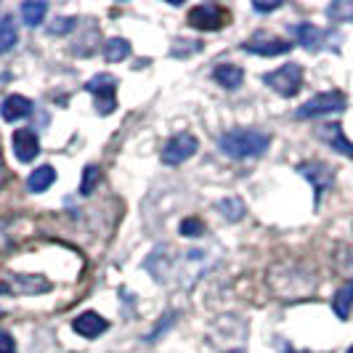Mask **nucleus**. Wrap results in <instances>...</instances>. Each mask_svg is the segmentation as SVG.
I'll list each match as a JSON object with an SVG mask.
<instances>
[{"label":"nucleus","instance_id":"obj_14","mask_svg":"<svg viewBox=\"0 0 353 353\" xmlns=\"http://www.w3.org/2000/svg\"><path fill=\"white\" fill-rule=\"evenodd\" d=\"M106 327H109V321H106L104 316H99L96 311H85V314H80V316L72 321V330H74L77 335L88 337V340L106 332Z\"/></svg>","mask_w":353,"mask_h":353},{"label":"nucleus","instance_id":"obj_4","mask_svg":"<svg viewBox=\"0 0 353 353\" xmlns=\"http://www.w3.org/2000/svg\"><path fill=\"white\" fill-rule=\"evenodd\" d=\"M298 173L305 181H311V186H314V205L319 208L321 205V194L327 189H332V183H335V168L321 162V159H308V162L298 165Z\"/></svg>","mask_w":353,"mask_h":353},{"label":"nucleus","instance_id":"obj_16","mask_svg":"<svg viewBox=\"0 0 353 353\" xmlns=\"http://www.w3.org/2000/svg\"><path fill=\"white\" fill-rule=\"evenodd\" d=\"M212 80H215L218 85H223V88L234 90L245 83V70H242L239 64H218V67L212 70Z\"/></svg>","mask_w":353,"mask_h":353},{"label":"nucleus","instance_id":"obj_31","mask_svg":"<svg viewBox=\"0 0 353 353\" xmlns=\"http://www.w3.org/2000/svg\"><path fill=\"white\" fill-rule=\"evenodd\" d=\"M0 170H3V165H0Z\"/></svg>","mask_w":353,"mask_h":353},{"label":"nucleus","instance_id":"obj_6","mask_svg":"<svg viewBox=\"0 0 353 353\" xmlns=\"http://www.w3.org/2000/svg\"><path fill=\"white\" fill-rule=\"evenodd\" d=\"M196 149H199V141H196V136L192 133H178L173 136L170 141L165 143V149H162V162L165 165H183L186 159H192L196 154Z\"/></svg>","mask_w":353,"mask_h":353},{"label":"nucleus","instance_id":"obj_9","mask_svg":"<svg viewBox=\"0 0 353 353\" xmlns=\"http://www.w3.org/2000/svg\"><path fill=\"white\" fill-rule=\"evenodd\" d=\"M3 290L19 292V295H40V292L51 290V282L43 276H35V274H8Z\"/></svg>","mask_w":353,"mask_h":353},{"label":"nucleus","instance_id":"obj_2","mask_svg":"<svg viewBox=\"0 0 353 353\" xmlns=\"http://www.w3.org/2000/svg\"><path fill=\"white\" fill-rule=\"evenodd\" d=\"M348 106V99L343 90H327V93H319L314 99H308L303 106H298L295 117L298 120H311V117H324V114H335L343 112Z\"/></svg>","mask_w":353,"mask_h":353},{"label":"nucleus","instance_id":"obj_28","mask_svg":"<svg viewBox=\"0 0 353 353\" xmlns=\"http://www.w3.org/2000/svg\"><path fill=\"white\" fill-rule=\"evenodd\" d=\"M279 6H282L279 0H274V3H252V8H255V11H261V14H268V11H276Z\"/></svg>","mask_w":353,"mask_h":353},{"label":"nucleus","instance_id":"obj_8","mask_svg":"<svg viewBox=\"0 0 353 353\" xmlns=\"http://www.w3.org/2000/svg\"><path fill=\"white\" fill-rule=\"evenodd\" d=\"M242 51L258 53V56H282V53L292 51V43L284 40V37L268 35V32H258V35H252L250 40L242 43Z\"/></svg>","mask_w":353,"mask_h":353},{"label":"nucleus","instance_id":"obj_27","mask_svg":"<svg viewBox=\"0 0 353 353\" xmlns=\"http://www.w3.org/2000/svg\"><path fill=\"white\" fill-rule=\"evenodd\" d=\"M0 353H17V340L8 332H0Z\"/></svg>","mask_w":353,"mask_h":353},{"label":"nucleus","instance_id":"obj_18","mask_svg":"<svg viewBox=\"0 0 353 353\" xmlns=\"http://www.w3.org/2000/svg\"><path fill=\"white\" fill-rule=\"evenodd\" d=\"M19 14H21V21L27 27H37L43 21V17L48 14V3H43V0H27V3L19 6Z\"/></svg>","mask_w":353,"mask_h":353},{"label":"nucleus","instance_id":"obj_30","mask_svg":"<svg viewBox=\"0 0 353 353\" xmlns=\"http://www.w3.org/2000/svg\"><path fill=\"white\" fill-rule=\"evenodd\" d=\"M348 353H353V345H351V348H348Z\"/></svg>","mask_w":353,"mask_h":353},{"label":"nucleus","instance_id":"obj_7","mask_svg":"<svg viewBox=\"0 0 353 353\" xmlns=\"http://www.w3.org/2000/svg\"><path fill=\"white\" fill-rule=\"evenodd\" d=\"M186 21L196 30H221L229 21V14H226V8L215 6V3H202L189 11Z\"/></svg>","mask_w":353,"mask_h":353},{"label":"nucleus","instance_id":"obj_25","mask_svg":"<svg viewBox=\"0 0 353 353\" xmlns=\"http://www.w3.org/2000/svg\"><path fill=\"white\" fill-rule=\"evenodd\" d=\"M181 236H189V239H199L205 234V223L199 218H183L181 221Z\"/></svg>","mask_w":353,"mask_h":353},{"label":"nucleus","instance_id":"obj_26","mask_svg":"<svg viewBox=\"0 0 353 353\" xmlns=\"http://www.w3.org/2000/svg\"><path fill=\"white\" fill-rule=\"evenodd\" d=\"M72 27H74V19H72V17L56 19V24H51V27H48V32H51V35H67Z\"/></svg>","mask_w":353,"mask_h":353},{"label":"nucleus","instance_id":"obj_3","mask_svg":"<svg viewBox=\"0 0 353 353\" xmlns=\"http://www.w3.org/2000/svg\"><path fill=\"white\" fill-rule=\"evenodd\" d=\"M263 83L274 90V93H279L284 99H292L303 85V67L301 64H284L279 70L265 72Z\"/></svg>","mask_w":353,"mask_h":353},{"label":"nucleus","instance_id":"obj_12","mask_svg":"<svg viewBox=\"0 0 353 353\" xmlns=\"http://www.w3.org/2000/svg\"><path fill=\"white\" fill-rule=\"evenodd\" d=\"M316 136L324 143H330L335 152H340V154H345V157L353 159V141H348V139H345V130H343V125H340V123L321 125V128L316 130Z\"/></svg>","mask_w":353,"mask_h":353},{"label":"nucleus","instance_id":"obj_21","mask_svg":"<svg viewBox=\"0 0 353 353\" xmlns=\"http://www.w3.org/2000/svg\"><path fill=\"white\" fill-rule=\"evenodd\" d=\"M125 56H130V43L125 37H112L104 43V59L117 64V61H125Z\"/></svg>","mask_w":353,"mask_h":353},{"label":"nucleus","instance_id":"obj_29","mask_svg":"<svg viewBox=\"0 0 353 353\" xmlns=\"http://www.w3.org/2000/svg\"><path fill=\"white\" fill-rule=\"evenodd\" d=\"M8 242H11V236H8V234H6V221H0V250L6 248V245H8Z\"/></svg>","mask_w":353,"mask_h":353},{"label":"nucleus","instance_id":"obj_17","mask_svg":"<svg viewBox=\"0 0 353 353\" xmlns=\"http://www.w3.org/2000/svg\"><path fill=\"white\" fill-rule=\"evenodd\" d=\"M53 181H56V170H53L51 165H40L35 168L30 178H27V189L32 192V194H40V192H46V189H51Z\"/></svg>","mask_w":353,"mask_h":353},{"label":"nucleus","instance_id":"obj_24","mask_svg":"<svg viewBox=\"0 0 353 353\" xmlns=\"http://www.w3.org/2000/svg\"><path fill=\"white\" fill-rule=\"evenodd\" d=\"M99 181H101V170H99V165H88V168L83 170V181H80V194H83V196L93 194V189L99 186Z\"/></svg>","mask_w":353,"mask_h":353},{"label":"nucleus","instance_id":"obj_11","mask_svg":"<svg viewBox=\"0 0 353 353\" xmlns=\"http://www.w3.org/2000/svg\"><path fill=\"white\" fill-rule=\"evenodd\" d=\"M14 154L19 162H32L40 152V141H37V133L32 128H19L14 130Z\"/></svg>","mask_w":353,"mask_h":353},{"label":"nucleus","instance_id":"obj_22","mask_svg":"<svg viewBox=\"0 0 353 353\" xmlns=\"http://www.w3.org/2000/svg\"><path fill=\"white\" fill-rule=\"evenodd\" d=\"M218 210L223 212V218L226 221H242L245 218V212H248V208H245V202L239 199V196H226V199H221L218 202Z\"/></svg>","mask_w":353,"mask_h":353},{"label":"nucleus","instance_id":"obj_23","mask_svg":"<svg viewBox=\"0 0 353 353\" xmlns=\"http://www.w3.org/2000/svg\"><path fill=\"white\" fill-rule=\"evenodd\" d=\"M327 17L332 21H353V0H335L327 6Z\"/></svg>","mask_w":353,"mask_h":353},{"label":"nucleus","instance_id":"obj_10","mask_svg":"<svg viewBox=\"0 0 353 353\" xmlns=\"http://www.w3.org/2000/svg\"><path fill=\"white\" fill-rule=\"evenodd\" d=\"M292 32L298 37V43H301L305 51L316 53L324 48V43L327 40H337L335 32H324V30H319L316 24H311V21H303V24H295L292 27Z\"/></svg>","mask_w":353,"mask_h":353},{"label":"nucleus","instance_id":"obj_19","mask_svg":"<svg viewBox=\"0 0 353 353\" xmlns=\"http://www.w3.org/2000/svg\"><path fill=\"white\" fill-rule=\"evenodd\" d=\"M351 308H353V279L343 284L335 292V298H332V311L337 314V319H348L351 316Z\"/></svg>","mask_w":353,"mask_h":353},{"label":"nucleus","instance_id":"obj_13","mask_svg":"<svg viewBox=\"0 0 353 353\" xmlns=\"http://www.w3.org/2000/svg\"><path fill=\"white\" fill-rule=\"evenodd\" d=\"M30 114H32V101H30L27 96L11 93V96H6L3 104H0V117H3L6 123H17V120H24V117H30Z\"/></svg>","mask_w":353,"mask_h":353},{"label":"nucleus","instance_id":"obj_5","mask_svg":"<svg viewBox=\"0 0 353 353\" xmlns=\"http://www.w3.org/2000/svg\"><path fill=\"white\" fill-rule=\"evenodd\" d=\"M85 90L96 99V109L99 114H112L117 109V77L112 74H93L88 83H85Z\"/></svg>","mask_w":353,"mask_h":353},{"label":"nucleus","instance_id":"obj_1","mask_svg":"<svg viewBox=\"0 0 353 353\" xmlns=\"http://www.w3.org/2000/svg\"><path fill=\"white\" fill-rule=\"evenodd\" d=\"M221 152L231 159H248V157H261L265 149L271 146V136L255 128H234L229 133L221 136Z\"/></svg>","mask_w":353,"mask_h":353},{"label":"nucleus","instance_id":"obj_15","mask_svg":"<svg viewBox=\"0 0 353 353\" xmlns=\"http://www.w3.org/2000/svg\"><path fill=\"white\" fill-rule=\"evenodd\" d=\"M170 250L168 248H154V252L146 258V271L154 276V282H168V276H170Z\"/></svg>","mask_w":353,"mask_h":353},{"label":"nucleus","instance_id":"obj_20","mask_svg":"<svg viewBox=\"0 0 353 353\" xmlns=\"http://www.w3.org/2000/svg\"><path fill=\"white\" fill-rule=\"evenodd\" d=\"M17 43H19L17 21L11 17H3L0 19V53H8Z\"/></svg>","mask_w":353,"mask_h":353}]
</instances>
